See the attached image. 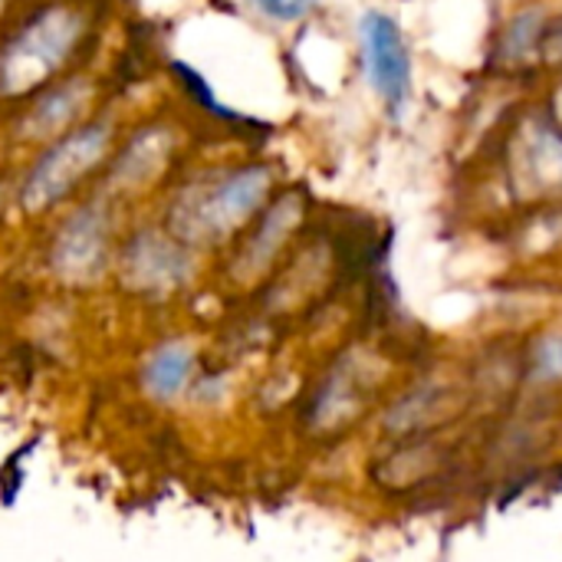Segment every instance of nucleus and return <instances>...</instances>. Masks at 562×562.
<instances>
[{
    "label": "nucleus",
    "instance_id": "1",
    "mask_svg": "<svg viewBox=\"0 0 562 562\" xmlns=\"http://www.w3.org/2000/svg\"><path fill=\"white\" fill-rule=\"evenodd\" d=\"M270 184L273 175L263 165H244L234 171H221L207 181H198L184 188L181 198L175 201L168 217L171 234L184 247L217 244L260 211V204L270 194Z\"/></svg>",
    "mask_w": 562,
    "mask_h": 562
},
{
    "label": "nucleus",
    "instance_id": "2",
    "mask_svg": "<svg viewBox=\"0 0 562 562\" xmlns=\"http://www.w3.org/2000/svg\"><path fill=\"white\" fill-rule=\"evenodd\" d=\"M89 30L76 3H49L36 10L0 46V99H20L46 86L79 49Z\"/></svg>",
    "mask_w": 562,
    "mask_h": 562
},
{
    "label": "nucleus",
    "instance_id": "3",
    "mask_svg": "<svg viewBox=\"0 0 562 562\" xmlns=\"http://www.w3.org/2000/svg\"><path fill=\"white\" fill-rule=\"evenodd\" d=\"M112 122H86L59 135L30 168L20 188V204L26 214H43L63 198H69L112 151Z\"/></svg>",
    "mask_w": 562,
    "mask_h": 562
},
{
    "label": "nucleus",
    "instance_id": "4",
    "mask_svg": "<svg viewBox=\"0 0 562 562\" xmlns=\"http://www.w3.org/2000/svg\"><path fill=\"white\" fill-rule=\"evenodd\" d=\"M359 36H362V63L372 89L379 92L385 109L395 119H402L412 99V49L405 43L402 26L389 13L369 10L359 23Z\"/></svg>",
    "mask_w": 562,
    "mask_h": 562
},
{
    "label": "nucleus",
    "instance_id": "5",
    "mask_svg": "<svg viewBox=\"0 0 562 562\" xmlns=\"http://www.w3.org/2000/svg\"><path fill=\"white\" fill-rule=\"evenodd\" d=\"M109 254V217L99 204L79 207L56 234L49 263L63 280H92Z\"/></svg>",
    "mask_w": 562,
    "mask_h": 562
},
{
    "label": "nucleus",
    "instance_id": "6",
    "mask_svg": "<svg viewBox=\"0 0 562 562\" xmlns=\"http://www.w3.org/2000/svg\"><path fill=\"white\" fill-rule=\"evenodd\" d=\"M125 280L145 293H165L181 286L191 277V254L178 237L158 231H142L128 240L122 257Z\"/></svg>",
    "mask_w": 562,
    "mask_h": 562
},
{
    "label": "nucleus",
    "instance_id": "7",
    "mask_svg": "<svg viewBox=\"0 0 562 562\" xmlns=\"http://www.w3.org/2000/svg\"><path fill=\"white\" fill-rule=\"evenodd\" d=\"M92 102V82L89 79H69L43 92L30 112L23 115V135L26 138H59L76 128V119Z\"/></svg>",
    "mask_w": 562,
    "mask_h": 562
},
{
    "label": "nucleus",
    "instance_id": "8",
    "mask_svg": "<svg viewBox=\"0 0 562 562\" xmlns=\"http://www.w3.org/2000/svg\"><path fill=\"white\" fill-rule=\"evenodd\" d=\"M171 148H175V135L165 125H148L142 132H135V138L115 158L109 184L112 188H142V184H148V178H155L165 168V161L171 158Z\"/></svg>",
    "mask_w": 562,
    "mask_h": 562
},
{
    "label": "nucleus",
    "instance_id": "9",
    "mask_svg": "<svg viewBox=\"0 0 562 562\" xmlns=\"http://www.w3.org/2000/svg\"><path fill=\"white\" fill-rule=\"evenodd\" d=\"M300 221V201L293 198V194H286V198H280L270 211H267V217L260 221V227H257V234L247 240V247H244V257H240V267L244 270H260L273 254H277V247L286 240V234L293 231V224Z\"/></svg>",
    "mask_w": 562,
    "mask_h": 562
},
{
    "label": "nucleus",
    "instance_id": "10",
    "mask_svg": "<svg viewBox=\"0 0 562 562\" xmlns=\"http://www.w3.org/2000/svg\"><path fill=\"white\" fill-rule=\"evenodd\" d=\"M524 161L530 178L540 184H562V132L550 122L530 125L524 132Z\"/></svg>",
    "mask_w": 562,
    "mask_h": 562
},
{
    "label": "nucleus",
    "instance_id": "11",
    "mask_svg": "<svg viewBox=\"0 0 562 562\" xmlns=\"http://www.w3.org/2000/svg\"><path fill=\"white\" fill-rule=\"evenodd\" d=\"M191 369H194V356L184 342L165 346L151 356V362L145 369V389L155 398H175L188 385Z\"/></svg>",
    "mask_w": 562,
    "mask_h": 562
},
{
    "label": "nucleus",
    "instance_id": "12",
    "mask_svg": "<svg viewBox=\"0 0 562 562\" xmlns=\"http://www.w3.org/2000/svg\"><path fill=\"white\" fill-rule=\"evenodd\" d=\"M543 43V13L537 7L520 10L517 16H510L504 36H501V59L504 63H524L527 56H533Z\"/></svg>",
    "mask_w": 562,
    "mask_h": 562
},
{
    "label": "nucleus",
    "instance_id": "13",
    "mask_svg": "<svg viewBox=\"0 0 562 562\" xmlns=\"http://www.w3.org/2000/svg\"><path fill=\"white\" fill-rule=\"evenodd\" d=\"M254 3H257V10H260L263 16H270V20H277V23L303 20V16L316 7V0H254Z\"/></svg>",
    "mask_w": 562,
    "mask_h": 562
}]
</instances>
